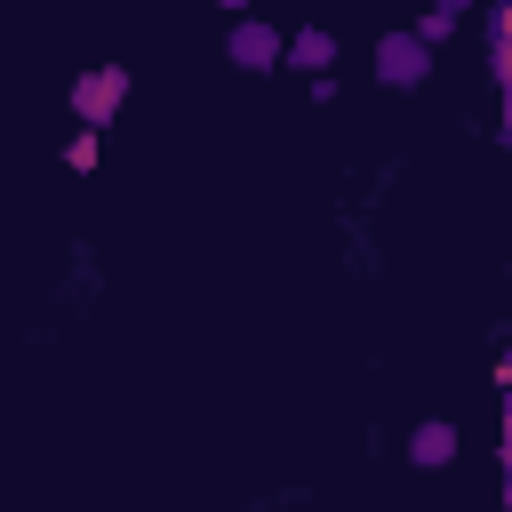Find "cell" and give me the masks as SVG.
<instances>
[{"instance_id": "6da1fadb", "label": "cell", "mask_w": 512, "mask_h": 512, "mask_svg": "<svg viewBox=\"0 0 512 512\" xmlns=\"http://www.w3.org/2000/svg\"><path fill=\"white\" fill-rule=\"evenodd\" d=\"M120 104H128V64H96V72L72 80V120L80 128H104Z\"/></svg>"}, {"instance_id": "7a4b0ae2", "label": "cell", "mask_w": 512, "mask_h": 512, "mask_svg": "<svg viewBox=\"0 0 512 512\" xmlns=\"http://www.w3.org/2000/svg\"><path fill=\"white\" fill-rule=\"evenodd\" d=\"M432 72V48L416 40V32H392V40H376V80L384 88H416Z\"/></svg>"}, {"instance_id": "3957f363", "label": "cell", "mask_w": 512, "mask_h": 512, "mask_svg": "<svg viewBox=\"0 0 512 512\" xmlns=\"http://www.w3.org/2000/svg\"><path fill=\"white\" fill-rule=\"evenodd\" d=\"M224 48H232V64H240V72H272V64H280V48H288V32H272V24H256V16H240Z\"/></svg>"}, {"instance_id": "277c9868", "label": "cell", "mask_w": 512, "mask_h": 512, "mask_svg": "<svg viewBox=\"0 0 512 512\" xmlns=\"http://www.w3.org/2000/svg\"><path fill=\"white\" fill-rule=\"evenodd\" d=\"M408 464H424V472H432V464H456V424H440V416L416 424V432H408Z\"/></svg>"}, {"instance_id": "5b68a950", "label": "cell", "mask_w": 512, "mask_h": 512, "mask_svg": "<svg viewBox=\"0 0 512 512\" xmlns=\"http://www.w3.org/2000/svg\"><path fill=\"white\" fill-rule=\"evenodd\" d=\"M280 64H304V72H328V64H336V40H328V32H288V48H280Z\"/></svg>"}, {"instance_id": "8992f818", "label": "cell", "mask_w": 512, "mask_h": 512, "mask_svg": "<svg viewBox=\"0 0 512 512\" xmlns=\"http://www.w3.org/2000/svg\"><path fill=\"white\" fill-rule=\"evenodd\" d=\"M448 32H456V8H424V24H416V40H424V48H440Z\"/></svg>"}, {"instance_id": "52a82bcc", "label": "cell", "mask_w": 512, "mask_h": 512, "mask_svg": "<svg viewBox=\"0 0 512 512\" xmlns=\"http://www.w3.org/2000/svg\"><path fill=\"white\" fill-rule=\"evenodd\" d=\"M64 168H72V176H88V168H96V128H80V136L64 144Z\"/></svg>"}, {"instance_id": "ba28073f", "label": "cell", "mask_w": 512, "mask_h": 512, "mask_svg": "<svg viewBox=\"0 0 512 512\" xmlns=\"http://www.w3.org/2000/svg\"><path fill=\"white\" fill-rule=\"evenodd\" d=\"M224 8H240V16H248V8H256V0H224Z\"/></svg>"}]
</instances>
